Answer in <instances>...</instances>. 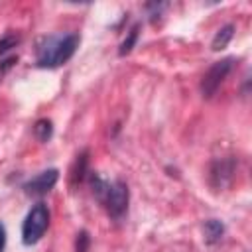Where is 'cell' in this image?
Masks as SVG:
<instances>
[{
    "label": "cell",
    "mask_w": 252,
    "mask_h": 252,
    "mask_svg": "<svg viewBox=\"0 0 252 252\" xmlns=\"http://www.w3.org/2000/svg\"><path fill=\"white\" fill-rule=\"evenodd\" d=\"M79 35L77 33H63V35H49L45 37L39 47H37V67L43 69H53L63 63H67L77 45H79Z\"/></svg>",
    "instance_id": "1"
},
{
    "label": "cell",
    "mask_w": 252,
    "mask_h": 252,
    "mask_svg": "<svg viewBox=\"0 0 252 252\" xmlns=\"http://www.w3.org/2000/svg\"><path fill=\"white\" fill-rule=\"evenodd\" d=\"M49 226V209L47 205L43 203H37L30 209V213L26 215L24 219V224H22V240L24 244L32 246L35 244L47 230Z\"/></svg>",
    "instance_id": "2"
},
{
    "label": "cell",
    "mask_w": 252,
    "mask_h": 252,
    "mask_svg": "<svg viewBox=\"0 0 252 252\" xmlns=\"http://www.w3.org/2000/svg\"><path fill=\"white\" fill-rule=\"evenodd\" d=\"M232 65H234V59L226 57V59H220V61H217V63H213L209 67V71L203 75V81H201V93H203L205 98H211L219 91L222 81L232 71Z\"/></svg>",
    "instance_id": "3"
},
{
    "label": "cell",
    "mask_w": 252,
    "mask_h": 252,
    "mask_svg": "<svg viewBox=\"0 0 252 252\" xmlns=\"http://www.w3.org/2000/svg\"><path fill=\"white\" fill-rule=\"evenodd\" d=\"M128 201H130V191H128V185L124 181L116 179V181L108 183V189H106L102 203H104L110 217L120 219L128 211Z\"/></svg>",
    "instance_id": "4"
},
{
    "label": "cell",
    "mask_w": 252,
    "mask_h": 252,
    "mask_svg": "<svg viewBox=\"0 0 252 252\" xmlns=\"http://www.w3.org/2000/svg\"><path fill=\"white\" fill-rule=\"evenodd\" d=\"M234 169H236V159L234 158H220L217 161L211 163V169H209V183L213 189H224L232 175H234Z\"/></svg>",
    "instance_id": "5"
},
{
    "label": "cell",
    "mask_w": 252,
    "mask_h": 252,
    "mask_svg": "<svg viewBox=\"0 0 252 252\" xmlns=\"http://www.w3.org/2000/svg\"><path fill=\"white\" fill-rule=\"evenodd\" d=\"M57 179H59V171L57 169H45V171L37 173L35 177H32L30 181H26L24 183V191L28 195H33V197L45 195L47 191L53 189V185L57 183Z\"/></svg>",
    "instance_id": "6"
},
{
    "label": "cell",
    "mask_w": 252,
    "mask_h": 252,
    "mask_svg": "<svg viewBox=\"0 0 252 252\" xmlns=\"http://www.w3.org/2000/svg\"><path fill=\"white\" fill-rule=\"evenodd\" d=\"M224 234V224L219 219H209L203 224V238L207 244H217Z\"/></svg>",
    "instance_id": "7"
},
{
    "label": "cell",
    "mask_w": 252,
    "mask_h": 252,
    "mask_svg": "<svg viewBox=\"0 0 252 252\" xmlns=\"http://www.w3.org/2000/svg\"><path fill=\"white\" fill-rule=\"evenodd\" d=\"M232 35H234V24H226V26H222V28L215 33L213 43H211V49H213V51H220V49H224V47L228 45V41L232 39Z\"/></svg>",
    "instance_id": "8"
},
{
    "label": "cell",
    "mask_w": 252,
    "mask_h": 252,
    "mask_svg": "<svg viewBox=\"0 0 252 252\" xmlns=\"http://www.w3.org/2000/svg\"><path fill=\"white\" fill-rule=\"evenodd\" d=\"M33 134H35V138L39 142H47L53 136V124H51V120H47V118L37 120L35 126H33Z\"/></svg>",
    "instance_id": "9"
},
{
    "label": "cell",
    "mask_w": 252,
    "mask_h": 252,
    "mask_svg": "<svg viewBox=\"0 0 252 252\" xmlns=\"http://www.w3.org/2000/svg\"><path fill=\"white\" fill-rule=\"evenodd\" d=\"M85 171H87V152H83V154L77 158L75 167H73V173H71V183H73V185L81 183L83 177H85Z\"/></svg>",
    "instance_id": "10"
},
{
    "label": "cell",
    "mask_w": 252,
    "mask_h": 252,
    "mask_svg": "<svg viewBox=\"0 0 252 252\" xmlns=\"http://www.w3.org/2000/svg\"><path fill=\"white\" fill-rule=\"evenodd\" d=\"M138 32H140V26H138V24L130 28L128 35H126V37H124V41L120 43L118 55H126V53H130V51H132V47H134V43H136V39H138Z\"/></svg>",
    "instance_id": "11"
},
{
    "label": "cell",
    "mask_w": 252,
    "mask_h": 252,
    "mask_svg": "<svg viewBox=\"0 0 252 252\" xmlns=\"http://www.w3.org/2000/svg\"><path fill=\"white\" fill-rule=\"evenodd\" d=\"M91 246V236L87 230H79L77 240H75V252H89Z\"/></svg>",
    "instance_id": "12"
},
{
    "label": "cell",
    "mask_w": 252,
    "mask_h": 252,
    "mask_svg": "<svg viewBox=\"0 0 252 252\" xmlns=\"http://www.w3.org/2000/svg\"><path fill=\"white\" fill-rule=\"evenodd\" d=\"M18 41H20V37H18V35H6L4 39H0V53H6L8 49L16 47V45H18Z\"/></svg>",
    "instance_id": "13"
},
{
    "label": "cell",
    "mask_w": 252,
    "mask_h": 252,
    "mask_svg": "<svg viewBox=\"0 0 252 252\" xmlns=\"http://www.w3.org/2000/svg\"><path fill=\"white\" fill-rule=\"evenodd\" d=\"M4 246H6V228L0 222V252H4Z\"/></svg>",
    "instance_id": "14"
},
{
    "label": "cell",
    "mask_w": 252,
    "mask_h": 252,
    "mask_svg": "<svg viewBox=\"0 0 252 252\" xmlns=\"http://www.w3.org/2000/svg\"><path fill=\"white\" fill-rule=\"evenodd\" d=\"M16 61H18V57H8L6 61H2V65H0V71H6V69H8V67H12Z\"/></svg>",
    "instance_id": "15"
}]
</instances>
